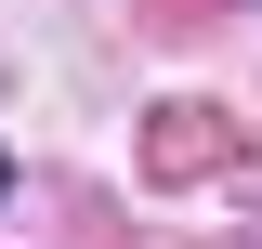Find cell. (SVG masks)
<instances>
[{"label":"cell","instance_id":"obj_1","mask_svg":"<svg viewBox=\"0 0 262 249\" xmlns=\"http://www.w3.org/2000/svg\"><path fill=\"white\" fill-rule=\"evenodd\" d=\"M0 197H13V157H0Z\"/></svg>","mask_w":262,"mask_h":249}]
</instances>
